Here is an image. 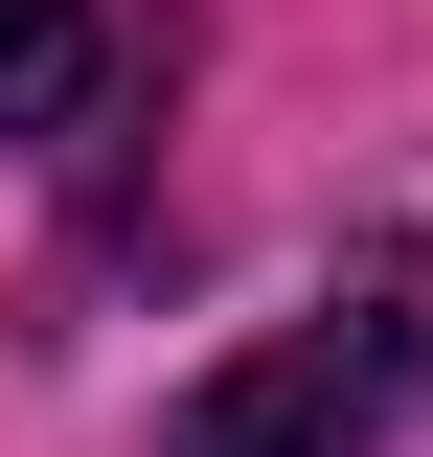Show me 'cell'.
<instances>
[{
	"label": "cell",
	"mask_w": 433,
	"mask_h": 457,
	"mask_svg": "<svg viewBox=\"0 0 433 457\" xmlns=\"http://www.w3.org/2000/svg\"><path fill=\"white\" fill-rule=\"evenodd\" d=\"M388 389H433V252H388L365 297H320V320H274V343H228L206 389L160 411V457H365Z\"/></svg>",
	"instance_id": "cell-1"
},
{
	"label": "cell",
	"mask_w": 433,
	"mask_h": 457,
	"mask_svg": "<svg viewBox=\"0 0 433 457\" xmlns=\"http://www.w3.org/2000/svg\"><path fill=\"white\" fill-rule=\"evenodd\" d=\"M92 69H114L92 0H0V137H69V114H92Z\"/></svg>",
	"instance_id": "cell-2"
}]
</instances>
